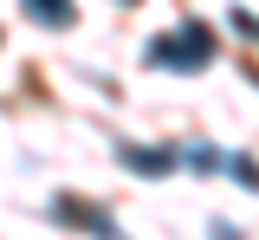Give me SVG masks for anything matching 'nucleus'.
I'll return each mask as SVG.
<instances>
[{"mask_svg":"<svg viewBox=\"0 0 259 240\" xmlns=\"http://www.w3.org/2000/svg\"><path fill=\"white\" fill-rule=\"evenodd\" d=\"M207 240H246L240 227H227V221H207Z\"/></svg>","mask_w":259,"mask_h":240,"instance_id":"obj_6","label":"nucleus"},{"mask_svg":"<svg viewBox=\"0 0 259 240\" xmlns=\"http://www.w3.org/2000/svg\"><path fill=\"white\" fill-rule=\"evenodd\" d=\"M117 163H123V169H136V175H168L175 163H182V149H149V143H123V149H117Z\"/></svg>","mask_w":259,"mask_h":240,"instance_id":"obj_3","label":"nucleus"},{"mask_svg":"<svg viewBox=\"0 0 259 240\" xmlns=\"http://www.w3.org/2000/svg\"><path fill=\"white\" fill-rule=\"evenodd\" d=\"M26 7V20H39V26H71V0H20Z\"/></svg>","mask_w":259,"mask_h":240,"instance_id":"obj_4","label":"nucleus"},{"mask_svg":"<svg viewBox=\"0 0 259 240\" xmlns=\"http://www.w3.org/2000/svg\"><path fill=\"white\" fill-rule=\"evenodd\" d=\"M52 214H59L65 227H78V234H97V240H123V227H117V221H110L104 208H84L78 195H59V202H52Z\"/></svg>","mask_w":259,"mask_h":240,"instance_id":"obj_2","label":"nucleus"},{"mask_svg":"<svg viewBox=\"0 0 259 240\" xmlns=\"http://www.w3.org/2000/svg\"><path fill=\"white\" fill-rule=\"evenodd\" d=\"M233 33H246L259 46V13H246V7H233Z\"/></svg>","mask_w":259,"mask_h":240,"instance_id":"obj_5","label":"nucleus"},{"mask_svg":"<svg viewBox=\"0 0 259 240\" xmlns=\"http://www.w3.org/2000/svg\"><path fill=\"white\" fill-rule=\"evenodd\" d=\"M214 59V33L201 26V20H188L182 33H162V39H149V65H162V71H201Z\"/></svg>","mask_w":259,"mask_h":240,"instance_id":"obj_1","label":"nucleus"}]
</instances>
